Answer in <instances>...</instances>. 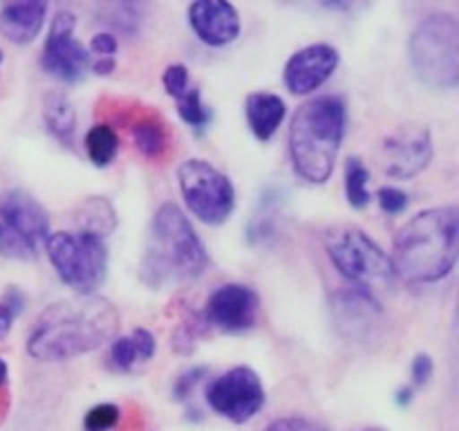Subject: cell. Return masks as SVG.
Returning <instances> with one entry per match:
<instances>
[{
  "label": "cell",
  "mask_w": 459,
  "mask_h": 431,
  "mask_svg": "<svg viewBox=\"0 0 459 431\" xmlns=\"http://www.w3.org/2000/svg\"><path fill=\"white\" fill-rule=\"evenodd\" d=\"M119 328V312L103 296L79 295L48 305L27 337V353L39 362H65L101 348Z\"/></svg>",
  "instance_id": "1"
},
{
  "label": "cell",
  "mask_w": 459,
  "mask_h": 431,
  "mask_svg": "<svg viewBox=\"0 0 459 431\" xmlns=\"http://www.w3.org/2000/svg\"><path fill=\"white\" fill-rule=\"evenodd\" d=\"M209 265L204 242L175 202H164L152 216L139 277L148 287L164 290L193 283Z\"/></svg>",
  "instance_id": "2"
},
{
  "label": "cell",
  "mask_w": 459,
  "mask_h": 431,
  "mask_svg": "<svg viewBox=\"0 0 459 431\" xmlns=\"http://www.w3.org/2000/svg\"><path fill=\"white\" fill-rule=\"evenodd\" d=\"M459 247V209L430 207L412 216L394 236V274L408 283H437L453 272Z\"/></svg>",
  "instance_id": "3"
},
{
  "label": "cell",
  "mask_w": 459,
  "mask_h": 431,
  "mask_svg": "<svg viewBox=\"0 0 459 431\" xmlns=\"http://www.w3.org/2000/svg\"><path fill=\"white\" fill-rule=\"evenodd\" d=\"M348 108L334 94L314 97L299 106L290 124L294 171L309 184H325L334 171L345 135Z\"/></svg>",
  "instance_id": "4"
},
{
  "label": "cell",
  "mask_w": 459,
  "mask_h": 431,
  "mask_svg": "<svg viewBox=\"0 0 459 431\" xmlns=\"http://www.w3.org/2000/svg\"><path fill=\"white\" fill-rule=\"evenodd\" d=\"M417 79L433 90H453L459 84V22L453 13L426 16L408 40Z\"/></svg>",
  "instance_id": "5"
},
{
  "label": "cell",
  "mask_w": 459,
  "mask_h": 431,
  "mask_svg": "<svg viewBox=\"0 0 459 431\" xmlns=\"http://www.w3.org/2000/svg\"><path fill=\"white\" fill-rule=\"evenodd\" d=\"M45 250L58 278L79 295H92L106 278L108 250L103 238L85 232H56L49 233Z\"/></svg>",
  "instance_id": "6"
},
{
  "label": "cell",
  "mask_w": 459,
  "mask_h": 431,
  "mask_svg": "<svg viewBox=\"0 0 459 431\" xmlns=\"http://www.w3.org/2000/svg\"><path fill=\"white\" fill-rule=\"evenodd\" d=\"M49 238V216L34 196L22 189L0 193V254L4 259H36Z\"/></svg>",
  "instance_id": "7"
},
{
  "label": "cell",
  "mask_w": 459,
  "mask_h": 431,
  "mask_svg": "<svg viewBox=\"0 0 459 431\" xmlns=\"http://www.w3.org/2000/svg\"><path fill=\"white\" fill-rule=\"evenodd\" d=\"M325 250L332 265L352 286L370 290V283L390 281L394 277L390 256L354 224H336L327 229Z\"/></svg>",
  "instance_id": "8"
},
{
  "label": "cell",
  "mask_w": 459,
  "mask_h": 431,
  "mask_svg": "<svg viewBox=\"0 0 459 431\" xmlns=\"http://www.w3.org/2000/svg\"><path fill=\"white\" fill-rule=\"evenodd\" d=\"M179 191L197 220L206 224L227 223L236 207V189L229 175L211 162L191 157L178 169Z\"/></svg>",
  "instance_id": "9"
},
{
  "label": "cell",
  "mask_w": 459,
  "mask_h": 431,
  "mask_svg": "<svg viewBox=\"0 0 459 431\" xmlns=\"http://www.w3.org/2000/svg\"><path fill=\"white\" fill-rule=\"evenodd\" d=\"M206 402L220 416L236 425H245L263 409L264 386L254 368L236 366L211 382L206 389Z\"/></svg>",
  "instance_id": "10"
},
{
  "label": "cell",
  "mask_w": 459,
  "mask_h": 431,
  "mask_svg": "<svg viewBox=\"0 0 459 431\" xmlns=\"http://www.w3.org/2000/svg\"><path fill=\"white\" fill-rule=\"evenodd\" d=\"M76 18L72 12H58L49 25L48 40L40 54V67L45 75L63 84H76L88 72L92 57L88 48L74 39Z\"/></svg>",
  "instance_id": "11"
},
{
  "label": "cell",
  "mask_w": 459,
  "mask_h": 431,
  "mask_svg": "<svg viewBox=\"0 0 459 431\" xmlns=\"http://www.w3.org/2000/svg\"><path fill=\"white\" fill-rule=\"evenodd\" d=\"M433 160V137L426 126H402L381 144V166L388 178L411 180Z\"/></svg>",
  "instance_id": "12"
},
{
  "label": "cell",
  "mask_w": 459,
  "mask_h": 431,
  "mask_svg": "<svg viewBox=\"0 0 459 431\" xmlns=\"http://www.w3.org/2000/svg\"><path fill=\"white\" fill-rule=\"evenodd\" d=\"M336 330L352 341H370L384 321V308L368 287L350 286L332 296Z\"/></svg>",
  "instance_id": "13"
},
{
  "label": "cell",
  "mask_w": 459,
  "mask_h": 431,
  "mask_svg": "<svg viewBox=\"0 0 459 431\" xmlns=\"http://www.w3.org/2000/svg\"><path fill=\"white\" fill-rule=\"evenodd\" d=\"M260 312V299L254 287L242 283L220 286L209 296L204 319L209 326L222 332H245L255 326Z\"/></svg>",
  "instance_id": "14"
},
{
  "label": "cell",
  "mask_w": 459,
  "mask_h": 431,
  "mask_svg": "<svg viewBox=\"0 0 459 431\" xmlns=\"http://www.w3.org/2000/svg\"><path fill=\"white\" fill-rule=\"evenodd\" d=\"M339 67V52L327 43H314L291 54L285 66V85L291 94H309L321 88Z\"/></svg>",
  "instance_id": "15"
},
{
  "label": "cell",
  "mask_w": 459,
  "mask_h": 431,
  "mask_svg": "<svg viewBox=\"0 0 459 431\" xmlns=\"http://www.w3.org/2000/svg\"><path fill=\"white\" fill-rule=\"evenodd\" d=\"M188 25L197 39L211 48L233 43L240 34V16L231 3L224 0H197L188 7Z\"/></svg>",
  "instance_id": "16"
},
{
  "label": "cell",
  "mask_w": 459,
  "mask_h": 431,
  "mask_svg": "<svg viewBox=\"0 0 459 431\" xmlns=\"http://www.w3.org/2000/svg\"><path fill=\"white\" fill-rule=\"evenodd\" d=\"M48 16V3L27 0L12 3L0 9V34L16 45H27L40 34Z\"/></svg>",
  "instance_id": "17"
},
{
  "label": "cell",
  "mask_w": 459,
  "mask_h": 431,
  "mask_svg": "<svg viewBox=\"0 0 459 431\" xmlns=\"http://www.w3.org/2000/svg\"><path fill=\"white\" fill-rule=\"evenodd\" d=\"M130 133H133L134 146L148 160H164L166 153L170 151V130L160 112L134 108V117L130 119Z\"/></svg>",
  "instance_id": "18"
},
{
  "label": "cell",
  "mask_w": 459,
  "mask_h": 431,
  "mask_svg": "<svg viewBox=\"0 0 459 431\" xmlns=\"http://www.w3.org/2000/svg\"><path fill=\"white\" fill-rule=\"evenodd\" d=\"M247 121H249L251 133L260 142H269L276 135L278 126L285 119V101L278 94L272 92H254L247 97L245 103Z\"/></svg>",
  "instance_id": "19"
},
{
  "label": "cell",
  "mask_w": 459,
  "mask_h": 431,
  "mask_svg": "<svg viewBox=\"0 0 459 431\" xmlns=\"http://www.w3.org/2000/svg\"><path fill=\"white\" fill-rule=\"evenodd\" d=\"M157 341L146 328H137V330L128 332V335L119 337L112 341L110 346V366L115 371H130L137 364L148 362L155 355Z\"/></svg>",
  "instance_id": "20"
},
{
  "label": "cell",
  "mask_w": 459,
  "mask_h": 431,
  "mask_svg": "<svg viewBox=\"0 0 459 431\" xmlns=\"http://www.w3.org/2000/svg\"><path fill=\"white\" fill-rule=\"evenodd\" d=\"M43 121L54 139H58L63 146H72L76 133V110L65 94L49 92L45 97Z\"/></svg>",
  "instance_id": "21"
},
{
  "label": "cell",
  "mask_w": 459,
  "mask_h": 431,
  "mask_svg": "<svg viewBox=\"0 0 459 431\" xmlns=\"http://www.w3.org/2000/svg\"><path fill=\"white\" fill-rule=\"evenodd\" d=\"M76 224L81 227V232L92 233V236H108V233L115 232L117 227L115 207H112L106 198H88V200L79 207V211H76Z\"/></svg>",
  "instance_id": "22"
},
{
  "label": "cell",
  "mask_w": 459,
  "mask_h": 431,
  "mask_svg": "<svg viewBox=\"0 0 459 431\" xmlns=\"http://www.w3.org/2000/svg\"><path fill=\"white\" fill-rule=\"evenodd\" d=\"M85 151L90 162L99 169L112 164L119 153V135L110 124H94L85 135Z\"/></svg>",
  "instance_id": "23"
},
{
  "label": "cell",
  "mask_w": 459,
  "mask_h": 431,
  "mask_svg": "<svg viewBox=\"0 0 459 431\" xmlns=\"http://www.w3.org/2000/svg\"><path fill=\"white\" fill-rule=\"evenodd\" d=\"M368 182H370V171L366 169V164L359 157L348 160V164H345V196H348L350 207L366 209L370 205Z\"/></svg>",
  "instance_id": "24"
},
{
  "label": "cell",
  "mask_w": 459,
  "mask_h": 431,
  "mask_svg": "<svg viewBox=\"0 0 459 431\" xmlns=\"http://www.w3.org/2000/svg\"><path fill=\"white\" fill-rule=\"evenodd\" d=\"M178 112L191 128L197 130V133H202V130L211 124V110L204 106L202 94L197 88H188L186 92L178 99Z\"/></svg>",
  "instance_id": "25"
},
{
  "label": "cell",
  "mask_w": 459,
  "mask_h": 431,
  "mask_svg": "<svg viewBox=\"0 0 459 431\" xmlns=\"http://www.w3.org/2000/svg\"><path fill=\"white\" fill-rule=\"evenodd\" d=\"M206 328H209V323H206V319L200 317V314H191L188 319H184L173 337L175 350H178V353H184V355L191 353V350L195 348V341L204 335Z\"/></svg>",
  "instance_id": "26"
},
{
  "label": "cell",
  "mask_w": 459,
  "mask_h": 431,
  "mask_svg": "<svg viewBox=\"0 0 459 431\" xmlns=\"http://www.w3.org/2000/svg\"><path fill=\"white\" fill-rule=\"evenodd\" d=\"M119 418H121V409L117 407V404L103 402V404H97V407H92L88 413H85L83 425L88 431H108V429H115Z\"/></svg>",
  "instance_id": "27"
},
{
  "label": "cell",
  "mask_w": 459,
  "mask_h": 431,
  "mask_svg": "<svg viewBox=\"0 0 459 431\" xmlns=\"http://www.w3.org/2000/svg\"><path fill=\"white\" fill-rule=\"evenodd\" d=\"M377 200H379V207L388 216H399L408 209V193H403L402 189L397 187H381L377 191Z\"/></svg>",
  "instance_id": "28"
},
{
  "label": "cell",
  "mask_w": 459,
  "mask_h": 431,
  "mask_svg": "<svg viewBox=\"0 0 459 431\" xmlns=\"http://www.w3.org/2000/svg\"><path fill=\"white\" fill-rule=\"evenodd\" d=\"M161 81H164L166 92L175 99H179L188 88H191V85H188V70L186 66H182V63H175V66L166 67Z\"/></svg>",
  "instance_id": "29"
},
{
  "label": "cell",
  "mask_w": 459,
  "mask_h": 431,
  "mask_svg": "<svg viewBox=\"0 0 459 431\" xmlns=\"http://www.w3.org/2000/svg\"><path fill=\"white\" fill-rule=\"evenodd\" d=\"M264 431H327V427L307 416H285L273 420Z\"/></svg>",
  "instance_id": "30"
},
{
  "label": "cell",
  "mask_w": 459,
  "mask_h": 431,
  "mask_svg": "<svg viewBox=\"0 0 459 431\" xmlns=\"http://www.w3.org/2000/svg\"><path fill=\"white\" fill-rule=\"evenodd\" d=\"M206 373H209V368H206V366H193V368H188V371H184L182 375L178 377V382H175L173 398L175 400H186L188 395L195 391V386L200 384L202 380H204Z\"/></svg>",
  "instance_id": "31"
},
{
  "label": "cell",
  "mask_w": 459,
  "mask_h": 431,
  "mask_svg": "<svg viewBox=\"0 0 459 431\" xmlns=\"http://www.w3.org/2000/svg\"><path fill=\"white\" fill-rule=\"evenodd\" d=\"M433 371H435V364H433V357H430L429 353L415 355V359H412V366H411L412 384L426 386L430 382V377H433Z\"/></svg>",
  "instance_id": "32"
},
{
  "label": "cell",
  "mask_w": 459,
  "mask_h": 431,
  "mask_svg": "<svg viewBox=\"0 0 459 431\" xmlns=\"http://www.w3.org/2000/svg\"><path fill=\"white\" fill-rule=\"evenodd\" d=\"M90 57L97 54L99 61H110L115 58L117 52V39L112 34H97L92 40H90Z\"/></svg>",
  "instance_id": "33"
},
{
  "label": "cell",
  "mask_w": 459,
  "mask_h": 431,
  "mask_svg": "<svg viewBox=\"0 0 459 431\" xmlns=\"http://www.w3.org/2000/svg\"><path fill=\"white\" fill-rule=\"evenodd\" d=\"M3 303L7 305L9 312L16 317V314L22 312V308H25V296H22V292L18 290V287H9L7 292H4V299Z\"/></svg>",
  "instance_id": "34"
},
{
  "label": "cell",
  "mask_w": 459,
  "mask_h": 431,
  "mask_svg": "<svg viewBox=\"0 0 459 431\" xmlns=\"http://www.w3.org/2000/svg\"><path fill=\"white\" fill-rule=\"evenodd\" d=\"M12 323H13V314L9 312L7 305L0 301V341L9 335V330H12Z\"/></svg>",
  "instance_id": "35"
},
{
  "label": "cell",
  "mask_w": 459,
  "mask_h": 431,
  "mask_svg": "<svg viewBox=\"0 0 459 431\" xmlns=\"http://www.w3.org/2000/svg\"><path fill=\"white\" fill-rule=\"evenodd\" d=\"M115 58H110V61H97L94 63V72H97V75H110L112 70H115Z\"/></svg>",
  "instance_id": "36"
},
{
  "label": "cell",
  "mask_w": 459,
  "mask_h": 431,
  "mask_svg": "<svg viewBox=\"0 0 459 431\" xmlns=\"http://www.w3.org/2000/svg\"><path fill=\"white\" fill-rule=\"evenodd\" d=\"M411 400H412V386H406V389L397 391L399 407H406V404H411Z\"/></svg>",
  "instance_id": "37"
},
{
  "label": "cell",
  "mask_w": 459,
  "mask_h": 431,
  "mask_svg": "<svg viewBox=\"0 0 459 431\" xmlns=\"http://www.w3.org/2000/svg\"><path fill=\"white\" fill-rule=\"evenodd\" d=\"M7 377H9V368H7V362H4L3 357H0V391L7 386Z\"/></svg>",
  "instance_id": "38"
},
{
  "label": "cell",
  "mask_w": 459,
  "mask_h": 431,
  "mask_svg": "<svg viewBox=\"0 0 459 431\" xmlns=\"http://www.w3.org/2000/svg\"><path fill=\"white\" fill-rule=\"evenodd\" d=\"M359 431H385V429H381V427H368V429H359Z\"/></svg>",
  "instance_id": "39"
},
{
  "label": "cell",
  "mask_w": 459,
  "mask_h": 431,
  "mask_svg": "<svg viewBox=\"0 0 459 431\" xmlns=\"http://www.w3.org/2000/svg\"><path fill=\"white\" fill-rule=\"evenodd\" d=\"M0 63H3V49H0Z\"/></svg>",
  "instance_id": "40"
}]
</instances>
